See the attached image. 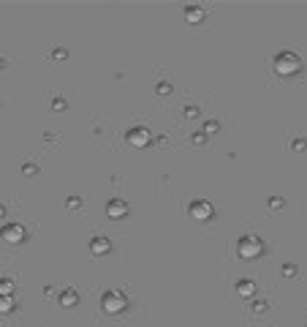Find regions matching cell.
<instances>
[{
	"instance_id": "cell-23",
	"label": "cell",
	"mask_w": 307,
	"mask_h": 327,
	"mask_svg": "<svg viewBox=\"0 0 307 327\" xmlns=\"http://www.w3.org/2000/svg\"><path fill=\"white\" fill-rule=\"evenodd\" d=\"M6 216V208H3V205H0V218H3Z\"/></svg>"
},
{
	"instance_id": "cell-19",
	"label": "cell",
	"mask_w": 307,
	"mask_h": 327,
	"mask_svg": "<svg viewBox=\"0 0 307 327\" xmlns=\"http://www.w3.org/2000/svg\"><path fill=\"white\" fill-rule=\"evenodd\" d=\"M283 276H296V268H293V265H288V268H283Z\"/></svg>"
},
{
	"instance_id": "cell-20",
	"label": "cell",
	"mask_w": 307,
	"mask_h": 327,
	"mask_svg": "<svg viewBox=\"0 0 307 327\" xmlns=\"http://www.w3.org/2000/svg\"><path fill=\"white\" fill-rule=\"evenodd\" d=\"M304 145H307V142H304V139H296V142H293V150H302V148H304Z\"/></svg>"
},
{
	"instance_id": "cell-4",
	"label": "cell",
	"mask_w": 307,
	"mask_h": 327,
	"mask_svg": "<svg viewBox=\"0 0 307 327\" xmlns=\"http://www.w3.org/2000/svg\"><path fill=\"white\" fill-rule=\"evenodd\" d=\"M25 237H28V232H25L22 224H6L3 229H0V240L9 245H19L25 243Z\"/></svg>"
},
{
	"instance_id": "cell-22",
	"label": "cell",
	"mask_w": 307,
	"mask_h": 327,
	"mask_svg": "<svg viewBox=\"0 0 307 327\" xmlns=\"http://www.w3.org/2000/svg\"><path fill=\"white\" fill-rule=\"evenodd\" d=\"M253 311H266V303H253Z\"/></svg>"
},
{
	"instance_id": "cell-1",
	"label": "cell",
	"mask_w": 307,
	"mask_h": 327,
	"mask_svg": "<svg viewBox=\"0 0 307 327\" xmlns=\"http://www.w3.org/2000/svg\"><path fill=\"white\" fill-rule=\"evenodd\" d=\"M272 66H275V74H280V77H293L302 71V60H299V55H293V52H277Z\"/></svg>"
},
{
	"instance_id": "cell-14",
	"label": "cell",
	"mask_w": 307,
	"mask_h": 327,
	"mask_svg": "<svg viewBox=\"0 0 307 327\" xmlns=\"http://www.w3.org/2000/svg\"><path fill=\"white\" fill-rule=\"evenodd\" d=\"M22 172H25V175H36L38 166H36V164H22Z\"/></svg>"
},
{
	"instance_id": "cell-6",
	"label": "cell",
	"mask_w": 307,
	"mask_h": 327,
	"mask_svg": "<svg viewBox=\"0 0 307 327\" xmlns=\"http://www.w3.org/2000/svg\"><path fill=\"white\" fill-rule=\"evenodd\" d=\"M150 139H152V134L147 128H142V125H139V128H131L128 134H125V142L133 145V148H147Z\"/></svg>"
},
{
	"instance_id": "cell-24",
	"label": "cell",
	"mask_w": 307,
	"mask_h": 327,
	"mask_svg": "<svg viewBox=\"0 0 307 327\" xmlns=\"http://www.w3.org/2000/svg\"><path fill=\"white\" fill-rule=\"evenodd\" d=\"M3 66H6V63H3V60H0V69H3Z\"/></svg>"
},
{
	"instance_id": "cell-2",
	"label": "cell",
	"mask_w": 307,
	"mask_h": 327,
	"mask_svg": "<svg viewBox=\"0 0 307 327\" xmlns=\"http://www.w3.org/2000/svg\"><path fill=\"white\" fill-rule=\"evenodd\" d=\"M264 253V240L256 237V235H245L239 240V256L242 259H256Z\"/></svg>"
},
{
	"instance_id": "cell-12",
	"label": "cell",
	"mask_w": 307,
	"mask_h": 327,
	"mask_svg": "<svg viewBox=\"0 0 307 327\" xmlns=\"http://www.w3.org/2000/svg\"><path fill=\"white\" fill-rule=\"evenodd\" d=\"M11 311H14V297L0 295V313H11Z\"/></svg>"
},
{
	"instance_id": "cell-3",
	"label": "cell",
	"mask_w": 307,
	"mask_h": 327,
	"mask_svg": "<svg viewBox=\"0 0 307 327\" xmlns=\"http://www.w3.org/2000/svg\"><path fill=\"white\" fill-rule=\"evenodd\" d=\"M101 308H104V313H123L128 308V300H125L123 292H106L101 297Z\"/></svg>"
},
{
	"instance_id": "cell-13",
	"label": "cell",
	"mask_w": 307,
	"mask_h": 327,
	"mask_svg": "<svg viewBox=\"0 0 307 327\" xmlns=\"http://www.w3.org/2000/svg\"><path fill=\"white\" fill-rule=\"evenodd\" d=\"M14 292V281L11 278H0V295H11Z\"/></svg>"
},
{
	"instance_id": "cell-21",
	"label": "cell",
	"mask_w": 307,
	"mask_h": 327,
	"mask_svg": "<svg viewBox=\"0 0 307 327\" xmlns=\"http://www.w3.org/2000/svg\"><path fill=\"white\" fill-rule=\"evenodd\" d=\"M193 145H204V134H196V137H193Z\"/></svg>"
},
{
	"instance_id": "cell-10",
	"label": "cell",
	"mask_w": 307,
	"mask_h": 327,
	"mask_svg": "<svg viewBox=\"0 0 307 327\" xmlns=\"http://www.w3.org/2000/svg\"><path fill=\"white\" fill-rule=\"evenodd\" d=\"M237 295L239 297H253V295H256V284L248 281V278H245V281H239L237 284Z\"/></svg>"
},
{
	"instance_id": "cell-16",
	"label": "cell",
	"mask_w": 307,
	"mask_h": 327,
	"mask_svg": "<svg viewBox=\"0 0 307 327\" xmlns=\"http://www.w3.org/2000/svg\"><path fill=\"white\" fill-rule=\"evenodd\" d=\"M269 208L272 210H280V208H283V199H269Z\"/></svg>"
},
{
	"instance_id": "cell-18",
	"label": "cell",
	"mask_w": 307,
	"mask_h": 327,
	"mask_svg": "<svg viewBox=\"0 0 307 327\" xmlns=\"http://www.w3.org/2000/svg\"><path fill=\"white\" fill-rule=\"evenodd\" d=\"M52 106L60 112V109H65V101H63V98H55V101H52Z\"/></svg>"
},
{
	"instance_id": "cell-8",
	"label": "cell",
	"mask_w": 307,
	"mask_h": 327,
	"mask_svg": "<svg viewBox=\"0 0 307 327\" xmlns=\"http://www.w3.org/2000/svg\"><path fill=\"white\" fill-rule=\"evenodd\" d=\"M109 251H112V240L109 237L90 240V253H92V256H104V253H109Z\"/></svg>"
},
{
	"instance_id": "cell-7",
	"label": "cell",
	"mask_w": 307,
	"mask_h": 327,
	"mask_svg": "<svg viewBox=\"0 0 307 327\" xmlns=\"http://www.w3.org/2000/svg\"><path fill=\"white\" fill-rule=\"evenodd\" d=\"M106 216H109V218H125V216H128V202H123V199H112V202L106 205Z\"/></svg>"
},
{
	"instance_id": "cell-11",
	"label": "cell",
	"mask_w": 307,
	"mask_h": 327,
	"mask_svg": "<svg viewBox=\"0 0 307 327\" xmlns=\"http://www.w3.org/2000/svg\"><path fill=\"white\" fill-rule=\"evenodd\" d=\"M185 19L196 25V22H201V19H204V11L196 9V6H188V9H185Z\"/></svg>"
},
{
	"instance_id": "cell-17",
	"label": "cell",
	"mask_w": 307,
	"mask_h": 327,
	"mask_svg": "<svg viewBox=\"0 0 307 327\" xmlns=\"http://www.w3.org/2000/svg\"><path fill=\"white\" fill-rule=\"evenodd\" d=\"M158 93H161V96H169V93H171V85H161V88H158Z\"/></svg>"
},
{
	"instance_id": "cell-5",
	"label": "cell",
	"mask_w": 307,
	"mask_h": 327,
	"mask_svg": "<svg viewBox=\"0 0 307 327\" xmlns=\"http://www.w3.org/2000/svg\"><path fill=\"white\" fill-rule=\"evenodd\" d=\"M188 213H190V218H196V221H210V218L215 216V208H212L207 199H196V202L188 205Z\"/></svg>"
},
{
	"instance_id": "cell-15",
	"label": "cell",
	"mask_w": 307,
	"mask_h": 327,
	"mask_svg": "<svg viewBox=\"0 0 307 327\" xmlns=\"http://www.w3.org/2000/svg\"><path fill=\"white\" fill-rule=\"evenodd\" d=\"M204 131H207V134H215V131H218V123H215V120H210V123L204 125Z\"/></svg>"
},
{
	"instance_id": "cell-9",
	"label": "cell",
	"mask_w": 307,
	"mask_h": 327,
	"mask_svg": "<svg viewBox=\"0 0 307 327\" xmlns=\"http://www.w3.org/2000/svg\"><path fill=\"white\" fill-rule=\"evenodd\" d=\"M57 303L63 305V308H73V305L79 303V292H76V289H65V292H60Z\"/></svg>"
}]
</instances>
